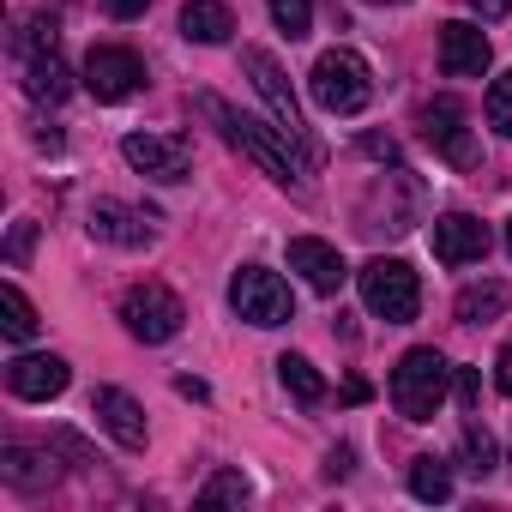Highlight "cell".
Masks as SVG:
<instances>
[{
    "mask_svg": "<svg viewBox=\"0 0 512 512\" xmlns=\"http://www.w3.org/2000/svg\"><path fill=\"white\" fill-rule=\"evenodd\" d=\"M241 67H247V79H253V91H260V103L272 109V127L284 133V145L296 151V163L314 175L320 163H326V145L308 133V115H302V103H296V91H290V79H284V67L266 55V49H241Z\"/></svg>",
    "mask_w": 512,
    "mask_h": 512,
    "instance_id": "cell-1",
    "label": "cell"
},
{
    "mask_svg": "<svg viewBox=\"0 0 512 512\" xmlns=\"http://www.w3.org/2000/svg\"><path fill=\"white\" fill-rule=\"evenodd\" d=\"M199 115H211V121H217V133H223L235 151H247V157L260 163V169H266L278 187H290V181H302V175H308V169H302V163H296V157L278 145V139H284L278 127H266V121H253V115L229 109V103H223V97H211V91L199 97Z\"/></svg>",
    "mask_w": 512,
    "mask_h": 512,
    "instance_id": "cell-2",
    "label": "cell"
},
{
    "mask_svg": "<svg viewBox=\"0 0 512 512\" xmlns=\"http://www.w3.org/2000/svg\"><path fill=\"white\" fill-rule=\"evenodd\" d=\"M446 386H452V362L440 350H404V362L392 368V404L404 422H434V410L446 404Z\"/></svg>",
    "mask_w": 512,
    "mask_h": 512,
    "instance_id": "cell-3",
    "label": "cell"
},
{
    "mask_svg": "<svg viewBox=\"0 0 512 512\" xmlns=\"http://www.w3.org/2000/svg\"><path fill=\"white\" fill-rule=\"evenodd\" d=\"M308 91H314V103L326 115H362L368 97H374V73H368V61L356 49H326L314 61V73H308Z\"/></svg>",
    "mask_w": 512,
    "mask_h": 512,
    "instance_id": "cell-4",
    "label": "cell"
},
{
    "mask_svg": "<svg viewBox=\"0 0 512 512\" xmlns=\"http://www.w3.org/2000/svg\"><path fill=\"white\" fill-rule=\"evenodd\" d=\"M356 290H362V308L374 320H386V326H404L422 308V284H416V272L404 260H368L356 272Z\"/></svg>",
    "mask_w": 512,
    "mask_h": 512,
    "instance_id": "cell-5",
    "label": "cell"
},
{
    "mask_svg": "<svg viewBox=\"0 0 512 512\" xmlns=\"http://www.w3.org/2000/svg\"><path fill=\"white\" fill-rule=\"evenodd\" d=\"M229 308H235V320H247V326H284V320L296 314L290 284H284L278 272H266V266H241V272L229 278Z\"/></svg>",
    "mask_w": 512,
    "mask_h": 512,
    "instance_id": "cell-6",
    "label": "cell"
},
{
    "mask_svg": "<svg viewBox=\"0 0 512 512\" xmlns=\"http://www.w3.org/2000/svg\"><path fill=\"white\" fill-rule=\"evenodd\" d=\"M121 320H127V332H133L139 344H169V338L181 332L187 308H181V296L163 290V284H133V290L121 296Z\"/></svg>",
    "mask_w": 512,
    "mask_h": 512,
    "instance_id": "cell-7",
    "label": "cell"
},
{
    "mask_svg": "<svg viewBox=\"0 0 512 512\" xmlns=\"http://www.w3.org/2000/svg\"><path fill=\"white\" fill-rule=\"evenodd\" d=\"M422 139L452 163V169H476V139H470V115L458 97H434L422 109Z\"/></svg>",
    "mask_w": 512,
    "mask_h": 512,
    "instance_id": "cell-8",
    "label": "cell"
},
{
    "mask_svg": "<svg viewBox=\"0 0 512 512\" xmlns=\"http://www.w3.org/2000/svg\"><path fill=\"white\" fill-rule=\"evenodd\" d=\"M139 85H145V67L133 49H91L85 55V91L97 103H127Z\"/></svg>",
    "mask_w": 512,
    "mask_h": 512,
    "instance_id": "cell-9",
    "label": "cell"
},
{
    "mask_svg": "<svg viewBox=\"0 0 512 512\" xmlns=\"http://www.w3.org/2000/svg\"><path fill=\"white\" fill-rule=\"evenodd\" d=\"M121 157L145 175V181H187V169H193V157H187V145L181 139H157V133H127L121 139Z\"/></svg>",
    "mask_w": 512,
    "mask_h": 512,
    "instance_id": "cell-10",
    "label": "cell"
},
{
    "mask_svg": "<svg viewBox=\"0 0 512 512\" xmlns=\"http://www.w3.org/2000/svg\"><path fill=\"white\" fill-rule=\"evenodd\" d=\"M434 260L440 266H476L482 253H488V223L482 217H470V211H446V217H434Z\"/></svg>",
    "mask_w": 512,
    "mask_h": 512,
    "instance_id": "cell-11",
    "label": "cell"
},
{
    "mask_svg": "<svg viewBox=\"0 0 512 512\" xmlns=\"http://www.w3.org/2000/svg\"><path fill=\"white\" fill-rule=\"evenodd\" d=\"M290 272H302V284L320 290V296H338L344 278H350L344 253H338L332 241H320V235H296V241H290Z\"/></svg>",
    "mask_w": 512,
    "mask_h": 512,
    "instance_id": "cell-12",
    "label": "cell"
},
{
    "mask_svg": "<svg viewBox=\"0 0 512 512\" xmlns=\"http://www.w3.org/2000/svg\"><path fill=\"white\" fill-rule=\"evenodd\" d=\"M67 380H73V368H67L61 356H19V362H7V392L25 398V404H49V398H61Z\"/></svg>",
    "mask_w": 512,
    "mask_h": 512,
    "instance_id": "cell-13",
    "label": "cell"
},
{
    "mask_svg": "<svg viewBox=\"0 0 512 512\" xmlns=\"http://www.w3.org/2000/svg\"><path fill=\"white\" fill-rule=\"evenodd\" d=\"M440 73L446 79H482L488 73V37L464 19L440 25Z\"/></svg>",
    "mask_w": 512,
    "mask_h": 512,
    "instance_id": "cell-14",
    "label": "cell"
},
{
    "mask_svg": "<svg viewBox=\"0 0 512 512\" xmlns=\"http://www.w3.org/2000/svg\"><path fill=\"white\" fill-rule=\"evenodd\" d=\"M151 223L157 217H145V211H133L121 199H97L91 205V235L97 241H115V247H145L151 241Z\"/></svg>",
    "mask_w": 512,
    "mask_h": 512,
    "instance_id": "cell-15",
    "label": "cell"
},
{
    "mask_svg": "<svg viewBox=\"0 0 512 512\" xmlns=\"http://www.w3.org/2000/svg\"><path fill=\"white\" fill-rule=\"evenodd\" d=\"M91 410H97V422H103V428H109L127 452H139V446H145V410H139L121 386H97Z\"/></svg>",
    "mask_w": 512,
    "mask_h": 512,
    "instance_id": "cell-16",
    "label": "cell"
},
{
    "mask_svg": "<svg viewBox=\"0 0 512 512\" xmlns=\"http://www.w3.org/2000/svg\"><path fill=\"white\" fill-rule=\"evenodd\" d=\"M0 476L25 494H43L55 482V458L49 452H31V446H0Z\"/></svg>",
    "mask_w": 512,
    "mask_h": 512,
    "instance_id": "cell-17",
    "label": "cell"
},
{
    "mask_svg": "<svg viewBox=\"0 0 512 512\" xmlns=\"http://www.w3.org/2000/svg\"><path fill=\"white\" fill-rule=\"evenodd\" d=\"M229 31H235V13L223 0H187L181 7V37L187 43H229Z\"/></svg>",
    "mask_w": 512,
    "mask_h": 512,
    "instance_id": "cell-18",
    "label": "cell"
},
{
    "mask_svg": "<svg viewBox=\"0 0 512 512\" xmlns=\"http://www.w3.org/2000/svg\"><path fill=\"white\" fill-rule=\"evenodd\" d=\"M25 91H31L37 103H61V97L73 91V79H67L61 55H37V61H25Z\"/></svg>",
    "mask_w": 512,
    "mask_h": 512,
    "instance_id": "cell-19",
    "label": "cell"
},
{
    "mask_svg": "<svg viewBox=\"0 0 512 512\" xmlns=\"http://www.w3.org/2000/svg\"><path fill=\"white\" fill-rule=\"evenodd\" d=\"M500 314H506V284H470V290H458V320L464 326H488Z\"/></svg>",
    "mask_w": 512,
    "mask_h": 512,
    "instance_id": "cell-20",
    "label": "cell"
},
{
    "mask_svg": "<svg viewBox=\"0 0 512 512\" xmlns=\"http://www.w3.org/2000/svg\"><path fill=\"white\" fill-rule=\"evenodd\" d=\"M0 332H7L13 344L37 338V308L25 302V290H19V284H0Z\"/></svg>",
    "mask_w": 512,
    "mask_h": 512,
    "instance_id": "cell-21",
    "label": "cell"
},
{
    "mask_svg": "<svg viewBox=\"0 0 512 512\" xmlns=\"http://www.w3.org/2000/svg\"><path fill=\"white\" fill-rule=\"evenodd\" d=\"M278 380H284V392L302 398V404H320V398H326V380H320V368H314L308 356H278Z\"/></svg>",
    "mask_w": 512,
    "mask_h": 512,
    "instance_id": "cell-22",
    "label": "cell"
},
{
    "mask_svg": "<svg viewBox=\"0 0 512 512\" xmlns=\"http://www.w3.org/2000/svg\"><path fill=\"white\" fill-rule=\"evenodd\" d=\"M410 494H416V500H434V506L452 500V470H446V458H428V452L410 458Z\"/></svg>",
    "mask_w": 512,
    "mask_h": 512,
    "instance_id": "cell-23",
    "label": "cell"
},
{
    "mask_svg": "<svg viewBox=\"0 0 512 512\" xmlns=\"http://www.w3.org/2000/svg\"><path fill=\"white\" fill-rule=\"evenodd\" d=\"M458 458H464V470H470L476 482H488V476H494V464H500V446H494V434H488L482 422H470V428H464Z\"/></svg>",
    "mask_w": 512,
    "mask_h": 512,
    "instance_id": "cell-24",
    "label": "cell"
},
{
    "mask_svg": "<svg viewBox=\"0 0 512 512\" xmlns=\"http://www.w3.org/2000/svg\"><path fill=\"white\" fill-rule=\"evenodd\" d=\"M247 494H253V488H247L241 470H217V476L199 488V506H247Z\"/></svg>",
    "mask_w": 512,
    "mask_h": 512,
    "instance_id": "cell-25",
    "label": "cell"
},
{
    "mask_svg": "<svg viewBox=\"0 0 512 512\" xmlns=\"http://www.w3.org/2000/svg\"><path fill=\"white\" fill-rule=\"evenodd\" d=\"M266 7H272V19H278V31H284L290 43L314 31V0H266Z\"/></svg>",
    "mask_w": 512,
    "mask_h": 512,
    "instance_id": "cell-26",
    "label": "cell"
},
{
    "mask_svg": "<svg viewBox=\"0 0 512 512\" xmlns=\"http://www.w3.org/2000/svg\"><path fill=\"white\" fill-rule=\"evenodd\" d=\"M55 37H61V31H55V19H25V25H19V55H25V61L55 55Z\"/></svg>",
    "mask_w": 512,
    "mask_h": 512,
    "instance_id": "cell-27",
    "label": "cell"
},
{
    "mask_svg": "<svg viewBox=\"0 0 512 512\" xmlns=\"http://www.w3.org/2000/svg\"><path fill=\"white\" fill-rule=\"evenodd\" d=\"M488 127L512 139V73H500V79L488 85Z\"/></svg>",
    "mask_w": 512,
    "mask_h": 512,
    "instance_id": "cell-28",
    "label": "cell"
},
{
    "mask_svg": "<svg viewBox=\"0 0 512 512\" xmlns=\"http://www.w3.org/2000/svg\"><path fill=\"white\" fill-rule=\"evenodd\" d=\"M31 241H37V223H13V241H7V260H13V266L31 260Z\"/></svg>",
    "mask_w": 512,
    "mask_h": 512,
    "instance_id": "cell-29",
    "label": "cell"
},
{
    "mask_svg": "<svg viewBox=\"0 0 512 512\" xmlns=\"http://www.w3.org/2000/svg\"><path fill=\"white\" fill-rule=\"evenodd\" d=\"M476 398H482V380H476V368H458V404L476 416Z\"/></svg>",
    "mask_w": 512,
    "mask_h": 512,
    "instance_id": "cell-30",
    "label": "cell"
},
{
    "mask_svg": "<svg viewBox=\"0 0 512 512\" xmlns=\"http://www.w3.org/2000/svg\"><path fill=\"white\" fill-rule=\"evenodd\" d=\"M362 151H368V157H380V163H392V169H398V145H392V139H380V133H368V139H362Z\"/></svg>",
    "mask_w": 512,
    "mask_h": 512,
    "instance_id": "cell-31",
    "label": "cell"
},
{
    "mask_svg": "<svg viewBox=\"0 0 512 512\" xmlns=\"http://www.w3.org/2000/svg\"><path fill=\"white\" fill-rule=\"evenodd\" d=\"M145 7H151V0H103V13H109V19H139Z\"/></svg>",
    "mask_w": 512,
    "mask_h": 512,
    "instance_id": "cell-32",
    "label": "cell"
},
{
    "mask_svg": "<svg viewBox=\"0 0 512 512\" xmlns=\"http://www.w3.org/2000/svg\"><path fill=\"white\" fill-rule=\"evenodd\" d=\"M464 7H470V13H482V19H506L512 0H464Z\"/></svg>",
    "mask_w": 512,
    "mask_h": 512,
    "instance_id": "cell-33",
    "label": "cell"
},
{
    "mask_svg": "<svg viewBox=\"0 0 512 512\" xmlns=\"http://www.w3.org/2000/svg\"><path fill=\"white\" fill-rule=\"evenodd\" d=\"M494 386H500V392H512V344H506V350H500V362H494Z\"/></svg>",
    "mask_w": 512,
    "mask_h": 512,
    "instance_id": "cell-34",
    "label": "cell"
},
{
    "mask_svg": "<svg viewBox=\"0 0 512 512\" xmlns=\"http://www.w3.org/2000/svg\"><path fill=\"white\" fill-rule=\"evenodd\" d=\"M326 476H350V446H338V452L326 458Z\"/></svg>",
    "mask_w": 512,
    "mask_h": 512,
    "instance_id": "cell-35",
    "label": "cell"
},
{
    "mask_svg": "<svg viewBox=\"0 0 512 512\" xmlns=\"http://www.w3.org/2000/svg\"><path fill=\"white\" fill-rule=\"evenodd\" d=\"M368 7H404V0H368Z\"/></svg>",
    "mask_w": 512,
    "mask_h": 512,
    "instance_id": "cell-36",
    "label": "cell"
},
{
    "mask_svg": "<svg viewBox=\"0 0 512 512\" xmlns=\"http://www.w3.org/2000/svg\"><path fill=\"white\" fill-rule=\"evenodd\" d=\"M506 253H512V217H506Z\"/></svg>",
    "mask_w": 512,
    "mask_h": 512,
    "instance_id": "cell-37",
    "label": "cell"
}]
</instances>
